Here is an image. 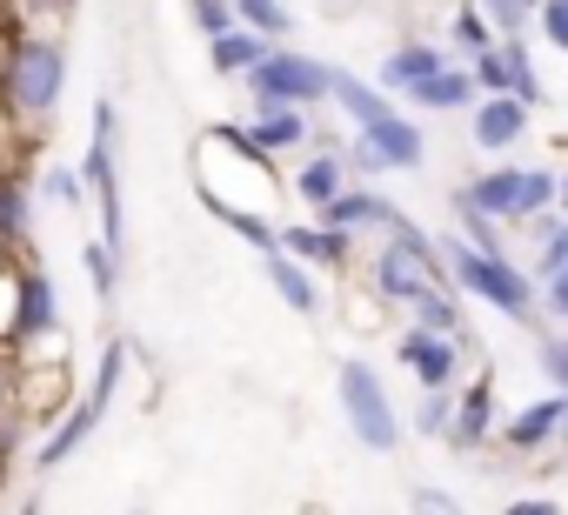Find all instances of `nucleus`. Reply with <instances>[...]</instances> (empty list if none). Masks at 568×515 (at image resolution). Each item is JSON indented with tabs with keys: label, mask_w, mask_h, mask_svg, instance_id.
Instances as JSON below:
<instances>
[{
	"label": "nucleus",
	"mask_w": 568,
	"mask_h": 515,
	"mask_svg": "<svg viewBox=\"0 0 568 515\" xmlns=\"http://www.w3.org/2000/svg\"><path fill=\"white\" fill-rule=\"evenodd\" d=\"M61 88H68V48L48 28H21L8 34V61H0V108L21 128H48L61 114Z\"/></svg>",
	"instance_id": "f257e3e1"
},
{
	"label": "nucleus",
	"mask_w": 568,
	"mask_h": 515,
	"mask_svg": "<svg viewBox=\"0 0 568 515\" xmlns=\"http://www.w3.org/2000/svg\"><path fill=\"white\" fill-rule=\"evenodd\" d=\"M442 262H448V282L462 289V295H481L488 309H501V315H515V322H528V302H535V282L508 262V254H481L475 241H442Z\"/></svg>",
	"instance_id": "f03ea898"
},
{
	"label": "nucleus",
	"mask_w": 568,
	"mask_h": 515,
	"mask_svg": "<svg viewBox=\"0 0 568 515\" xmlns=\"http://www.w3.org/2000/svg\"><path fill=\"white\" fill-rule=\"evenodd\" d=\"M462 194H468L481 214H495V221H535L541 208H555L561 174H548V168H488V174H475Z\"/></svg>",
	"instance_id": "7ed1b4c3"
},
{
	"label": "nucleus",
	"mask_w": 568,
	"mask_h": 515,
	"mask_svg": "<svg viewBox=\"0 0 568 515\" xmlns=\"http://www.w3.org/2000/svg\"><path fill=\"white\" fill-rule=\"evenodd\" d=\"M335 388H342V408H348L355 442H368V448H382V455H388V448L402 442V415H395L388 388L375 382V368H368V362H342Z\"/></svg>",
	"instance_id": "20e7f679"
},
{
	"label": "nucleus",
	"mask_w": 568,
	"mask_h": 515,
	"mask_svg": "<svg viewBox=\"0 0 568 515\" xmlns=\"http://www.w3.org/2000/svg\"><path fill=\"white\" fill-rule=\"evenodd\" d=\"M328 74L335 68H322V61H308V54H295V48H274V54H261L254 68H247V81H254V101H322L328 94Z\"/></svg>",
	"instance_id": "39448f33"
},
{
	"label": "nucleus",
	"mask_w": 568,
	"mask_h": 515,
	"mask_svg": "<svg viewBox=\"0 0 568 515\" xmlns=\"http://www.w3.org/2000/svg\"><path fill=\"white\" fill-rule=\"evenodd\" d=\"M54 315H61V302H54V275L48 269H34V262H21L14 269V309H8V349H28V342H41V335H54Z\"/></svg>",
	"instance_id": "423d86ee"
},
{
	"label": "nucleus",
	"mask_w": 568,
	"mask_h": 515,
	"mask_svg": "<svg viewBox=\"0 0 568 515\" xmlns=\"http://www.w3.org/2000/svg\"><path fill=\"white\" fill-rule=\"evenodd\" d=\"M348 161L368 168V174H382V168H422V128L402 121V114H382V121H368V128L355 134Z\"/></svg>",
	"instance_id": "0eeeda50"
},
{
	"label": "nucleus",
	"mask_w": 568,
	"mask_h": 515,
	"mask_svg": "<svg viewBox=\"0 0 568 515\" xmlns=\"http://www.w3.org/2000/svg\"><path fill=\"white\" fill-rule=\"evenodd\" d=\"M442 275H448V269L422 262V254H415L408 241H395V234L375 248V262H368V282H375L382 302H415V295H422L428 282H442Z\"/></svg>",
	"instance_id": "6e6552de"
},
{
	"label": "nucleus",
	"mask_w": 568,
	"mask_h": 515,
	"mask_svg": "<svg viewBox=\"0 0 568 515\" xmlns=\"http://www.w3.org/2000/svg\"><path fill=\"white\" fill-rule=\"evenodd\" d=\"M462 335H442V329H408L402 335V368L422 382V388H455V375H462Z\"/></svg>",
	"instance_id": "1a4fd4ad"
},
{
	"label": "nucleus",
	"mask_w": 568,
	"mask_h": 515,
	"mask_svg": "<svg viewBox=\"0 0 568 515\" xmlns=\"http://www.w3.org/2000/svg\"><path fill=\"white\" fill-rule=\"evenodd\" d=\"M528 134V101H515L508 88H495V94H481L475 101V148H515Z\"/></svg>",
	"instance_id": "9d476101"
},
{
	"label": "nucleus",
	"mask_w": 568,
	"mask_h": 515,
	"mask_svg": "<svg viewBox=\"0 0 568 515\" xmlns=\"http://www.w3.org/2000/svg\"><path fill=\"white\" fill-rule=\"evenodd\" d=\"M322 221L328 228H395L402 221V208L388 201V194H375V188H342V194H328L322 201Z\"/></svg>",
	"instance_id": "9b49d317"
},
{
	"label": "nucleus",
	"mask_w": 568,
	"mask_h": 515,
	"mask_svg": "<svg viewBox=\"0 0 568 515\" xmlns=\"http://www.w3.org/2000/svg\"><path fill=\"white\" fill-rule=\"evenodd\" d=\"M261 275L274 282V295L288 302L295 315H315V302H322V295H315V275L302 269V254H288L281 241H274V248H261Z\"/></svg>",
	"instance_id": "f8f14e48"
},
{
	"label": "nucleus",
	"mask_w": 568,
	"mask_h": 515,
	"mask_svg": "<svg viewBox=\"0 0 568 515\" xmlns=\"http://www.w3.org/2000/svg\"><path fill=\"white\" fill-rule=\"evenodd\" d=\"M495 435V375H481L462 402H455V415H448V442L455 448H481Z\"/></svg>",
	"instance_id": "ddd939ff"
},
{
	"label": "nucleus",
	"mask_w": 568,
	"mask_h": 515,
	"mask_svg": "<svg viewBox=\"0 0 568 515\" xmlns=\"http://www.w3.org/2000/svg\"><path fill=\"white\" fill-rule=\"evenodd\" d=\"M561 408H568V395H548V402H528L521 415H508V422H501V442H508V448H521V455H535V448H548V442L561 435Z\"/></svg>",
	"instance_id": "4468645a"
},
{
	"label": "nucleus",
	"mask_w": 568,
	"mask_h": 515,
	"mask_svg": "<svg viewBox=\"0 0 568 515\" xmlns=\"http://www.w3.org/2000/svg\"><path fill=\"white\" fill-rule=\"evenodd\" d=\"M281 248L302 254V262H322V269H348L355 262L348 228H328V221H315V228H281Z\"/></svg>",
	"instance_id": "2eb2a0df"
},
{
	"label": "nucleus",
	"mask_w": 568,
	"mask_h": 515,
	"mask_svg": "<svg viewBox=\"0 0 568 515\" xmlns=\"http://www.w3.org/2000/svg\"><path fill=\"white\" fill-rule=\"evenodd\" d=\"M408 101H422L428 114H448V108H475V74H468V68H455V61H442L435 74H422V81L408 88Z\"/></svg>",
	"instance_id": "dca6fc26"
},
{
	"label": "nucleus",
	"mask_w": 568,
	"mask_h": 515,
	"mask_svg": "<svg viewBox=\"0 0 568 515\" xmlns=\"http://www.w3.org/2000/svg\"><path fill=\"white\" fill-rule=\"evenodd\" d=\"M247 134L261 141V154L302 148V141H308V114H302L295 101H261V114H254V128H247Z\"/></svg>",
	"instance_id": "f3484780"
},
{
	"label": "nucleus",
	"mask_w": 568,
	"mask_h": 515,
	"mask_svg": "<svg viewBox=\"0 0 568 515\" xmlns=\"http://www.w3.org/2000/svg\"><path fill=\"white\" fill-rule=\"evenodd\" d=\"M101 415H108V408H101L94 395H88V402H74V408L61 415V428H54V435L41 442V468H54V462H68V455H74V448H81V442H88V435L101 428Z\"/></svg>",
	"instance_id": "a211bd4d"
},
{
	"label": "nucleus",
	"mask_w": 568,
	"mask_h": 515,
	"mask_svg": "<svg viewBox=\"0 0 568 515\" xmlns=\"http://www.w3.org/2000/svg\"><path fill=\"white\" fill-rule=\"evenodd\" d=\"M442 61H448L442 48H428V41H402V48H395V54L382 61V74H375V81H382V88H402V94H408V88H415L422 74H435Z\"/></svg>",
	"instance_id": "6ab92c4d"
},
{
	"label": "nucleus",
	"mask_w": 568,
	"mask_h": 515,
	"mask_svg": "<svg viewBox=\"0 0 568 515\" xmlns=\"http://www.w3.org/2000/svg\"><path fill=\"white\" fill-rule=\"evenodd\" d=\"M201 201H207V214H214V221H221V228H234V234H241V241H247V248H254V254H261V248H274V241H281V228H274V221H267V214H254V208H234V201H221V194H214V188H201Z\"/></svg>",
	"instance_id": "aec40b11"
},
{
	"label": "nucleus",
	"mask_w": 568,
	"mask_h": 515,
	"mask_svg": "<svg viewBox=\"0 0 568 515\" xmlns=\"http://www.w3.org/2000/svg\"><path fill=\"white\" fill-rule=\"evenodd\" d=\"M261 54H267V34H254V28H227V34H214V41H207L214 74H247Z\"/></svg>",
	"instance_id": "412c9836"
},
{
	"label": "nucleus",
	"mask_w": 568,
	"mask_h": 515,
	"mask_svg": "<svg viewBox=\"0 0 568 515\" xmlns=\"http://www.w3.org/2000/svg\"><path fill=\"white\" fill-rule=\"evenodd\" d=\"M328 94L342 101V114H348L355 128H368V121H382V114H395V108H388V101H382V94H375V88H368L362 74H342V68L328 74Z\"/></svg>",
	"instance_id": "4be33fe9"
},
{
	"label": "nucleus",
	"mask_w": 568,
	"mask_h": 515,
	"mask_svg": "<svg viewBox=\"0 0 568 515\" xmlns=\"http://www.w3.org/2000/svg\"><path fill=\"white\" fill-rule=\"evenodd\" d=\"M342 188H348V161H342V154H308L302 174H295V194H302L308 208H322V201L342 194Z\"/></svg>",
	"instance_id": "5701e85b"
},
{
	"label": "nucleus",
	"mask_w": 568,
	"mask_h": 515,
	"mask_svg": "<svg viewBox=\"0 0 568 515\" xmlns=\"http://www.w3.org/2000/svg\"><path fill=\"white\" fill-rule=\"evenodd\" d=\"M28 234H34L28 188H21V181H8V188H0V254H28Z\"/></svg>",
	"instance_id": "b1692460"
},
{
	"label": "nucleus",
	"mask_w": 568,
	"mask_h": 515,
	"mask_svg": "<svg viewBox=\"0 0 568 515\" xmlns=\"http://www.w3.org/2000/svg\"><path fill=\"white\" fill-rule=\"evenodd\" d=\"M501 61H508V94H515V101H528V108H541V101H548V88H541V74H535V61H528V41H521V34H501Z\"/></svg>",
	"instance_id": "393cba45"
},
{
	"label": "nucleus",
	"mask_w": 568,
	"mask_h": 515,
	"mask_svg": "<svg viewBox=\"0 0 568 515\" xmlns=\"http://www.w3.org/2000/svg\"><path fill=\"white\" fill-rule=\"evenodd\" d=\"M561 262H568V214L541 208V214H535V275L548 282Z\"/></svg>",
	"instance_id": "a878e982"
},
{
	"label": "nucleus",
	"mask_w": 568,
	"mask_h": 515,
	"mask_svg": "<svg viewBox=\"0 0 568 515\" xmlns=\"http://www.w3.org/2000/svg\"><path fill=\"white\" fill-rule=\"evenodd\" d=\"M408 309H415V329H442V335H462V309H455V295H448L442 282H428V289H422Z\"/></svg>",
	"instance_id": "bb28decb"
},
{
	"label": "nucleus",
	"mask_w": 568,
	"mask_h": 515,
	"mask_svg": "<svg viewBox=\"0 0 568 515\" xmlns=\"http://www.w3.org/2000/svg\"><path fill=\"white\" fill-rule=\"evenodd\" d=\"M88 282H94V295L101 302H114V289H121V248H108V241H88Z\"/></svg>",
	"instance_id": "cd10ccee"
},
{
	"label": "nucleus",
	"mask_w": 568,
	"mask_h": 515,
	"mask_svg": "<svg viewBox=\"0 0 568 515\" xmlns=\"http://www.w3.org/2000/svg\"><path fill=\"white\" fill-rule=\"evenodd\" d=\"M234 14H241V28H254V34H274V41L295 28V14L281 8V0H234Z\"/></svg>",
	"instance_id": "c85d7f7f"
},
{
	"label": "nucleus",
	"mask_w": 568,
	"mask_h": 515,
	"mask_svg": "<svg viewBox=\"0 0 568 515\" xmlns=\"http://www.w3.org/2000/svg\"><path fill=\"white\" fill-rule=\"evenodd\" d=\"M468 74H475V88H481V94H495V88H508V61H501V41H488V48H475V54H468Z\"/></svg>",
	"instance_id": "c756f323"
},
{
	"label": "nucleus",
	"mask_w": 568,
	"mask_h": 515,
	"mask_svg": "<svg viewBox=\"0 0 568 515\" xmlns=\"http://www.w3.org/2000/svg\"><path fill=\"white\" fill-rule=\"evenodd\" d=\"M455 41L475 54V48H488L495 41V21L481 14V0H468V8H455Z\"/></svg>",
	"instance_id": "7c9ffc66"
},
{
	"label": "nucleus",
	"mask_w": 568,
	"mask_h": 515,
	"mask_svg": "<svg viewBox=\"0 0 568 515\" xmlns=\"http://www.w3.org/2000/svg\"><path fill=\"white\" fill-rule=\"evenodd\" d=\"M448 415H455V395H448V388H422L415 428H422V435H448Z\"/></svg>",
	"instance_id": "2f4dec72"
},
{
	"label": "nucleus",
	"mask_w": 568,
	"mask_h": 515,
	"mask_svg": "<svg viewBox=\"0 0 568 515\" xmlns=\"http://www.w3.org/2000/svg\"><path fill=\"white\" fill-rule=\"evenodd\" d=\"M187 14H194V28L214 41V34H227L241 14H234V0H187Z\"/></svg>",
	"instance_id": "473e14b6"
},
{
	"label": "nucleus",
	"mask_w": 568,
	"mask_h": 515,
	"mask_svg": "<svg viewBox=\"0 0 568 515\" xmlns=\"http://www.w3.org/2000/svg\"><path fill=\"white\" fill-rule=\"evenodd\" d=\"M41 188H48L61 208H81V201H88V181H81V168H48V174H41Z\"/></svg>",
	"instance_id": "72a5a7b5"
},
{
	"label": "nucleus",
	"mask_w": 568,
	"mask_h": 515,
	"mask_svg": "<svg viewBox=\"0 0 568 515\" xmlns=\"http://www.w3.org/2000/svg\"><path fill=\"white\" fill-rule=\"evenodd\" d=\"M481 14H488L501 34H521V28L535 21V8H528V0H481Z\"/></svg>",
	"instance_id": "f704fd0d"
},
{
	"label": "nucleus",
	"mask_w": 568,
	"mask_h": 515,
	"mask_svg": "<svg viewBox=\"0 0 568 515\" xmlns=\"http://www.w3.org/2000/svg\"><path fill=\"white\" fill-rule=\"evenodd\" d=\"M535 21H541V41L568 54V0H541V8H535Z\"/></svg>",
	"instance_id": "c9c22d12"
},
{
	"label": "nucleus",
	"mask_w": 568,
	"mask_h": 515,
	"mask_svg": "<svg viewBox=\"0 0 568 515\" xmlns=\"http://www.w3.org/2000/svg\"><path fill=\"white\" fill-rule=\"evenodd\" d=\"M541 368L555 388H568V342H541Z\"/></svg>",
	"instance_id": "e433bc0d"
},
{
	"label": "nucleus",
	"mask_w": 568,
	"mask_h": 515,
	"mask_svg": "<svg viewBox=\"0 0 568 515\" xmlns=\"http://www.w3.org/2000/svg\"><path fill=\"white\" fill-rule=\"evenodd\" d=\"M548 309H555V315L568 322V262H561V269L548 275Z\"/></svg>",
	"instance_id": "4c0bfd02"
},
{
	"label": "nucleus",
	"mask_w": 568,
	"mask_h": 515,
	"mask_svg": "<svg viewBox=\"0 0 568 515\" xmlns=\"http://www.w3.org/2000/svg\"><path fill=\"white\" fill-rule=\"evenodd\" d=\"M408 508H435V515H442V508H455V495H448V488H415Z\"/></svg>",
	"instance_id": "58836bf2"
},
{
	"label": "nucleus",
	"mask_w": 568,
	"mask_h": 515,
	"mask_svg": "<svg viewBox=\"0 0 568 515\" xmlns=\"http://www.w3.org/2000/svg\"><path fill=\"white\" fill-rule=\"evenodd\" d=\"M508 515H555V502H548V495H521Z\"/></svg>",
	"instance_id": "ea45409f"
},
{
	"label": "nucleus",
	"mask_w": 568,
	"mask_h": 515,
	"mask_svg": "<svg viewBox=\"0 0 568 515\" xmlns=\"http://www.w3.org/2000/svg\"><path fill=\"white\" fill-rule=\"evenodd\" d=\"M14 428H21V422H8V428H0V488H8V448H14Z\"/></svg>",
	"instance_id": "a19ab883"
},
{
	"label": "nucleus",
	"mask_w": 568,
	"mask_h": 515,
	"mask_svg": "<svg viewBox=\"0 0 568 515\" xmlns=\"http://www.w3.org/2000/svg\"><path fill=\"white\" fill-rule=\"evenodd\" d=\"M8 388H14V349H0V402H8Z\"/></svg>",
	"instance_id": "79ce46f5"
},
{
	"label": "nucleus",
	"mask_w": 568,
	"mask_h": 515,
	"mask_svg": "<svg viewBox=\"0 0 568 515\" xmlns=\"http://www.w3.org/2000/svg\"><path fill=\"white\" fill-rule=\"evenodd\" d=\"M555 208H561V214H568V174H561V194H555Z\"/></svg>",
	"instance_id": "37998d69"
},
{
	"label": "nucleus",
	"mask_w": 568,
	"mask_h": 515,
	"mask_svg": "<svg viewBox=\"0 0 568 515\" xmlns=\"http://www.w3.org/2000/svg\"><path fill=\"white\" fill-rule=\"evenodd\" d=\"M528 8H541V0H528Z\"/></svg>",
	"instance_id": "c03bdc74"
},
{
	"label": "nucleus",
	"mask_w": 568,
	"mask_h": 515,
	"mask_svg": "<svg viewBox=\"0 0 568 515\" xmlns=\"http://www.w3.org/2000/svg\"><path fill=\"white\" fill-rule=\"evenodd\" d=\"M0 188H8V174H0Z\"/></svg>",
	"instance_id": "a18cd8bd"
}]
</instances>
